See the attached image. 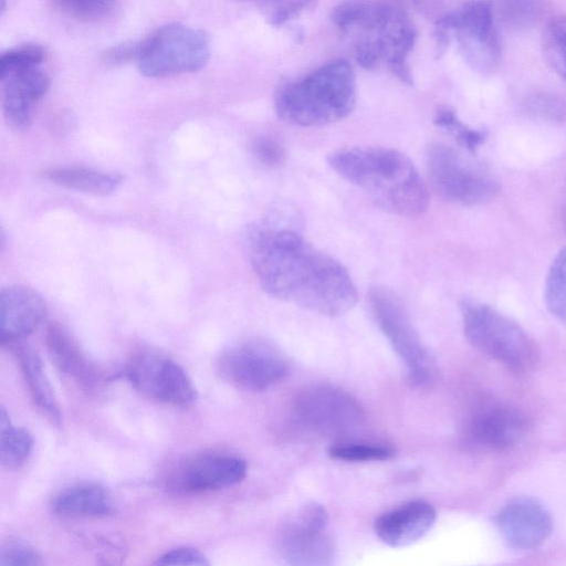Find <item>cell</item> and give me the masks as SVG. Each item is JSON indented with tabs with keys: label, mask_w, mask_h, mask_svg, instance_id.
<instances>
[{
	"label": "cell",
	"mask_w": 566,
	"mask_h": 566,
	"mask_svg": "<svg viewBox=\"0 0 566 566\" xmlns=\"http://www.w3.org/2000/svg\"><path fill=\"white\" fill-rule=\"evenodd\" d=\"M248 251L260 285L277 300L331 317L348 312L357 302L347 270L295 230L253 229Z\"/></svg>",
	"instance_id": "1"
},
{
	"label": "cell",
	"mask_w": 566,
	"mask_h": 566,
	"mask_svg": "<svg viewBox=\"0 0 566 566\" xmlns=\"http://www.w3.org/2000/svg\"><path fill=\"white\" fill-rule=\"evenodd\" d=\"M331 18L349 38L353 56L361 67L374 70L386 64L401 82L412 85L408 56L417 32L398 0H345Z\"/></svg>",
	"instance_id": "2"
},
{
	"label": "cell",
	"mask_w": 566,
	"mask_h": 566,
	"mask_svg": "<svg viewBox=\"0 0 566 566\" xmlns=\"http://www.w3.org/2000/svg\"><path fill=\"white\" fill-rule=\"evenodd\" d=\"M328 165L376 205L399 216H417L429 203L427 186L412 161L386 147H350L331 153Z\"/></svg>",
	"instance_id": "3"
},
{
	"label": "cell",
	"mask_w": 566,
	"mask_h": 566,
	"mask_svg": "<svg viewBox=\"0 0 566 566\" xmlns=\"http://www.w3.org/2000/svg\"><path fill=\"white\" fill-rule=\"evenodd\" d=\"M355 104V74L345 60L328 62L303 78L284 84L274 97L277 116L303 127L338 122L352 113Z\"/></svg>",
	"instance_id": "4"
},
{
	"label": "cell",
	"mask_w": 566,
	"mask_h": 566,
	"mask_svg": "<svg viewBox=\"0 0 566 566\" xmlns=\"http://www.w3.org/2000/svg\"><path fill=\"white\" fill-rule=\"evenodd\" d=\"M468 342L510 370L525 374L538 361L535 340L517 323L493 307L472 300L461 304Z\"/></svg>",
	"instance_id": "5"
},
{
	"label": "cell",
	"mask_w": 566,
	"mask_h": 566,
	"mask_svg": "<svg viewBox=\"0 0 566 566\" xmlns=\"http://www.w3.org/2000/svg\"><path fill=\"white\" fill-rule=\"evenodd\" d=\"M45 51L38 44H24L0 57L1 107L7 124L17 132L32 123L36 105L50 87L41 67Z\"/></svg>",
	"instance_id": "6"
},
{
	"label": "cell",
	"mask_w": 566,
	"mask_h": 566,
	"mask_svg": "<svg viewBox=\"0 0 566 566\" xmlns=\"http://www.w3.org/2000/svg\"><path fill=\"white\" fill-rule=\"evenodd\" d=\"M437 51L443 53L452 35L465 62L476 72L493 73L501 60L492 4L472 0L457 13L434 23Z\"/></svg>",
	"instance_id": "7"
},
{
	"label": "cell",
	"mask_w": 566,
	"mask_h": 566,
	"mask_svg": "<svg viewBox=\"0 0 566 566\" xmlns=\"http://www.w3.org/2000/svg\"><path fill=\"white\" fill-rule=\"evenodd\" d=\"M369 303L378 327L405 364L409 380L416 386H432L439 377L437 361L400 300L388 287L374 286L369 291Z\"/></svg>",
	"instance_id": "8"
},
{
	"label": "cell",
	"mask_w": 566,
	"mask_h": 566,
	"mask_svg": "<svg viewBox=\"0 0 566 566\" xmlns=\"http://www.w3.org/2000/svg\"><path fill=\"white\" fill-rule=\"evenodd\" d=\"M209 55V40L201 30L172 23L140 41L137 65L145 76L165 77L199 71Z\"/></svg>",
	"instance_id": "9"
},
{
	"label": "cell",
	"mask_w": 566,
	"mask_h": 566,
	"mask_svg": "<svg viewBox=\"0 0 566 566\" xmlns=\"http://www.w3.org/2000/svg\"><path fill=\"white\" fill-rule=\"evenodd\" d=\"M426 167L433 191L452 203L483 205L494 199L500 190L490 174L444 144L436 143L428 148Z\"/></svg>",
	"instance_id": "10"
},
{
	"label": "cell",
	"mask_w": 566,
	"mask_h": 566,
	"mask_svg": "<svg viewBox=\"0 0 566 566\" xmlns=\"http://www.w3.org/2000/svg\"><path fill=\"white\" fill-rule=\"evenodd\" d=\"M328 514L318 503L301 506L281 526L277 549L291 565L324 566L334 563L336 546L326 532Z\"/></svg>",
	"instance_id": "11"
},
{
	"label": "cell",
	"mask_w": 566,
	"mask_h": 566,
	"mask_svg": "<svg viewBox=\"0 0 566 566\" xmlns=\"http://www.w3.org/2000/svg\"><path fill=\"white\" fill-rule=\"evenodd\" d=\"M294 416L307 430L325 437H346L364 421V411L348 392L331 385L303 389L294 401Z\"/></svg>",
	"instance_id": "12"
},
{
	"label": "cell",
	"mask_w": 566,
	"mask_h": 566,
	"mask_svg": "<svg viewBox=\"0 0 566 566\" xmlns=\"http://www.w3.org/2000/svg\"><path fill=\"white\" fill-rule=\"evenodd\" d=\"M124 376L140 395L158 402L188 406L198 397L187 371L170 357L156 352L133 354L124 367Z\"/></svg>",
	"instance_id": "13"
},
{
	"label": "cell",
	"mask_w": 566,
	"mask_h": 566,
	"mask_svg": "<svg viewBox=\"0 0 566 566\" xmlns=\"http://www.w3.org/2000/svg\"><path fill=\"white\" fill-rule=\"evenodd\" d=\"M217 366L226 381L251 391L268 389L289 374V363L283 353L261 339L242 340L228 347Z\"/></svg>",
	"instance_id": "14"
},
{
	"label": "cell",
	"mask_w": 566,
	"mask_h": 566,
	"mask_svg": "<svg viewBox=\"0 0 566 566\" xmlns=\"http://www.w3.org/2000/svg\"><path fill=\"white\" fill-rule=\"evenodd\" d=\"M245 474L247 463L239 457L200 453L175 467L166 478V485L172 492L198 494L234 485Z\"/></svg>",
	"instance_id": "15"
},
{
	"label": "cell",
	"mask_w": 566,
	"mask_h": 566,
	"mask_svg": "<svg viewBox=\"0 0 566 566\" xmlns=\"http://www.w3.org/2000/svg\"><path fill=\"white\" fill-rule=\"evenodd\" d=\"M527 430L528 420L518 409L496 401L475 407L464 427L465 436L473 444L492 451L513 449Z\"/></svg>",
	"instance_id": "16"
},
{
	"label": "cell",
	"mask_w": 566,
	"mask_h": 566,
	"mask_svg": "<svg viewBox=\"0 0 566 566\" xmlns=\"http://www.w3.org/2000/svg\"><path fill=\"white\" fill-rule=\"evenodd\" d=\"M45 344L56 368L88 394L102 391L111 376L81 347L74 336L61 324H49Z\"/></svg>",
	"instance_id": "17"
},
{
	"label": "cell",
	"mask_w": 566,
	"mask_h": 566,
	"mask_svg": "<svg viewBox=\"0 0 566 566\" xmlns=\"http://www.w3.org/2000/svg\"><path fill=\"white\" fill-rule=\"evenodd\" d=\"M496 526L514 548L533 549L542 545L553 531L548 511L535 499L515 497L496 515Z\"/></svg>",
	"instance_id": "18"
},
{
	"label": "cell",
	"mask_w": 566,
	"mask_h": 566,
	"mask_svg": "<svg viewBox=\"0 0 566 566\" xmlns=\"http://www.w3.org/2000/svg\"><path fill=\"white\" fill-rule=\"evenodd\" d=\"M46 302L34 289L11 284L0 291V342L2 346L22 340L44 319Z\"/></svg>",
	"instance_id": "19"
},
{
	"label": "cell",
	"mask_w": 566,
	"mask_h": 566,
	"mask_svg": "<svg viewBox=\"0 0 566 566\" xmlns=\"http://www.w3.org/2000/svg\"><path fill=\"white\" fill-rule=\"evenodd\" d=\"M436 516L430 503L411 501L380 515L375 522V532L389 546H408L430 531Z\"/></svg>",
	"instance_id": "20"
},
{
	"label": "cell",
	"mask_w": 566,
	"mask_h": 566,
	"mask_svg": "<svg viewBox=\"0 0 566 566\" xmlns=\"http://www.w3.org/2000/svg\"><path fill=\"white\" fill-rule=\"evenodd\" d=\"M52 511L65 517L99 518L115 512L112 494L95 482H80L60 490L51 501Z\"/></svg>",
	"instance_id": "21"
},
{
	"label": "cell",
	"mask_w": 566,
	"mask_h": 566,
	"mask_svg": "<svg viewBox=\"0 0 566 566\" xmlns=\"http://www.w3.org/2000/svg\"><path fill=\"white\" fill-rule=\"evenodd\" d=\"M32 400L53 423L60 426L62 413L50 379L38 353L22 340L10 345Z\"/></svg>",
	"instance_id": "22"
},
{
	"label": "cell",
	"mask_w": 566,
	"mask_h": 566,
	"mask_svg": "<svg viewBox=\"0 0 566 566\" xmlns=\"http://www.w3.org/2000/svg\"><path fill=\"white\" fill-rule=\"evenodd\" d=\"M43 176L61 187L98 197L111 195L123 181L120 174L83 166L52 168Z\"/></svg>",
	"instance_id": "23"
},
{
	"label": "cell",
	"mask_w": 566,
	"mask_h": 566,
	"mask_svg": "<svg viewBox=\"0 0 566 566\" xmlns=\"http://www.w3.org/2000/svg\"><path fill=\"white\" fill-rule=\"evenodd\" d=\"M33 449L31 434L11 423L4 407L0 412V461L6 469L20 468L30 457Z\"/></svg>",
	"instance_id": "24"
},
{
	"label": "cell",
	"mask_w": 566,
	"mask_h": 566,
	"mask_svg": "<svg viewBox=\"0 0 566 566\" xmlns=\"http://www.w3.org/2000/svg\"><path fill=\"white\" fill-rule=\"evenodd\" d=\"M494 18L513 30L533 27L544 13L545 0H495Z\"/></svg>",
	"instance_id": "25"
},
{
	"label": "cell",
	"mask_w": 566,
	"mask_h": 566,
	"mask_svg": "<svg viewBox=\"0 0 566 566\" xmlns=\"http://www.w3.org/2000/svg\"><path fill=\"white\" fill-rule=\"evenodd\" d=\"M545 302L552 315L566 324V247L556 254L548 269Z\"/></svg>",
	"instance_id": "26"
},
{
	"label": "cell",
	"mask_w": 566,
	"mask_h": 566,
	"mask_svg": "<svg viewBox=\"0 0 566 566\" xmlns=\"http://www.w3.org/2000/svg\"><path fill=\"white\" fill-rule=\"evenodd\" d=\"M63 14L80 21H98L109 17L119 0H52Z\"/></svg>",
	"instance_id": "27"
},
{
	"label": "cell",
	"mask_w": 566,
	"mask_h": 566,
	"mask_svg": "<svg viewBox=\"0 0 566 566\" xmlns=\"http://www.w3.org/2000/svg\"><path fill=\"white\" fill-rule=\"evenodd\" d=\"M544 53L549 65L566 82V17L555 18L548 23Z\"/></svg>",
	"instance_id": "28"
},
{
	"label": "cell",
	"mask_w": 566,
	"mask_h": 566,
	"mask_svg": "<svg viewBox=\"0 0 566 566\" xmlns=\"http://www.w3.org/2000/svg\"><path fill=\"white\" fill-rule=\"evenodd\" d=\"M437 126L442 127L454 135L459 144L469 151L474 153L485 140L484 130L474 129L464 125L457 114L449 108L439 109L433 118Z\"/></svg>",
	"instance_id": "29"
},
{
	"label": "cell",
	"mask_w": 566,
	"mask_h": 566,
	"mask_svg": "<svg viewBox=\"0 0 566 566\" xmlns=\"http://www.w3.org/2000/svg\"><path fill=\"white\" fill-rule=\"evenodd\" d=\"M328 454L345 462H368L387 460L394 455V450L380 444L343 442L332 446Z\"/></svg>",
	"instance_id": "30"
},
{
	"label": "cell",
	"mask_w": 566,
	"mask_h": 566,
	"mask_svg": "<svg viewBox=\"0 0 566 566\" xmlns=\"http://www.w3.org/2000/svg\"><path fill=\"white\" fill-rule=\"evenodd\" d=\"M255 4L272 25L279 27L310 8L315 0H237Z\"/></svg>",
	"instance_id": "31"
},
{
	"label": "cell",
	"mask_w": 566,
	"mask_h": 566,
	"mask_svg": "<svg viewBox=\"0 0 566 566\" xmlns=\"http://www.w3.org/2000/svg\"><path fill=\"white\" fill-rule=\"evenodd\" d=\"M39 553L24 542L9 539L0 548V565H42Z\"/></svg>",
	"instance_id": "32"
},
{
	"label": "cell",
	"mask_w": 566,
	"mask_h": 566,
	"mask_svg": "<svg viewBox=\"0 0 566 566\" xmlns=\"http://www.w3.org/2000/svg\"><path fill=\"white\" fill-rule=\"evenodd\" d=\"M472 0H413L416 9L434 23L450 17Z\"/></svg>",
	"instance_id": "33"
},
{
	"label": "cell",
	"mask_w": 566,
	"mask_h": 566,
	"mask_svg": "<svg viewBox=\"0 0 566 566\" xmlns=\"http://www.w3.org/2000/svg\"><path fill=\"white\" fill-rule=\"evenodd\" d=\"M253 156L263 165L276 167L284 161L285 151L276 139L260 137L252 143Z\"/></svg>",
	"instance_id": "34"
},
{
	"label": "cell",
	"mask_w": 566,
	"mask_h": 566,
	"mask_svg": "<svg viewBox=\"0 0 566 566\" xmlns=\"http://www.w3.org/2000/svg\"><path fill=\"white\" fill-rule=\"evenodd\" d=\"M157 565H209L202 552L193 547H178L166 552L156 560Z\"/></svg>",
	"instance_id": "35"
},
{
	"label": "cell",
	"mask_w": 566,
	"mask_h": 566,
	"mask_svg": "<svg viewBox=\"0 0 566 566\" xmlns=\"http://www.w3.org/2000/svg\"><path fill=\"white\" fill-rule=\"evenodd\" d=\"M528 108L538 116L559 119L566 114V105L556 96L536 95L528 102Z\"/></svg>",
	"instance_id": "36"
},
{
	"label": "cell",
	"mask_w": 566,
	"mask_h": 566,
	"mask_svg": "<svg viewBox=\"0 0 566 566\" xmlns=\"http://www.w3.org/2000/svg\"><path fill=\"white\" fill-rule=\"evenodd\" d=\"M140 42H130L119 44L107 50L103 54V61L107 64L117 65L136 61L139 55Z\"/></svg>",
	"instance_id": "37"
}]
</instances>
